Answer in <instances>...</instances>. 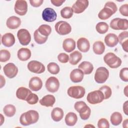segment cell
Instances as JSON below:
<instances>
[{
	"label": "cell",
	"mask_w": 128,
	"mask_h": 128,
	"mask_svg": "<svg viewBox=\"0 0 128 128\" xmlns=\"http://www.w3.org/2000/svg\"><path fill=\"white\" fill-rule=\"evenodd\" d=\"M63 110L58 107L54 108L51 112V117L52 120L54 122H59L62 120L64 117Z\"/></svg>",
	"instance_id": "83f0119b"
},
{
	"label": "cell",
	"mask_w": 128,
	"mask_h": 128,
	"mask_svg": "<svg viewBox=\"0 0 128 128\" xmlns=\"http://www.w3.org/2000/svg\"><path fill=\"white\" fill-rule=\"evenodd\" d=\"M78 68L82 71L84 74H90L94 70L92 64L87 61H84L81 62L78 65Z\"/></svg>",
	"instance_id": "484cf974"
},
{
	"label": "cell",
	"mask_w": 128,
	"mask_h": 128,
	"mask_svg": "<svg viewBox=\"0 0 128 128\" xmlns=\"http://www.w3.org/2000/svg\"><path fill=\"white\" fill-rule=\"evenodd\" d=\"M67 93L70 97L79 99L84 97L86 93V90L85 88L82 86H72L68 88Z\"/></svg>",
	"instance_id": "277c9868"
},
{
	"label": "cell",
	"mask_w": 128,
	"mask_h": 128,
	"mask_svg": "<svg viewBox=\"0 0 128 128\" xmlns=\"http://www.w3.org/2000/svg\"><path fill=\"white\" fill-rule=\"evenodd\" d=\"M120 79L124 82H128V68H122L120 72Z\"/></svg>",
	"instance_id": "7bdbcfd3"
},
{
	"label": "cell",
	"mask_w": 128,
	"mask_h": 128,
	"mask_svg": "<svg viewBox=\"0 0 128 128\" xmlns=\"http://www.w3.org/2000/svg\"><path fill=\"white\" fill-rule=\"evenodd\" d=\"M34 41L39 44H42L44 43H45L47 40L48 37L42 35L38 30H36L34 33Z\"/></svg>",
	"instance_id": "e575fe53"
},
{
	"label": "cell",
	"mask_w": 128,
	"mask_h": 128,
	"mask_svg": "<svg viewBox=\"0 0 128 128\" xmlns=\"http://www.w3.org/2000/svg\"><path fill=\"white\" fill-rule=\"evenodd\" d=\"M75 110L79 113L80 118L83 120H88L90 115L91 110L86 103L83 101H78L74 105Z\"/></svg>",
	"instance_id": "7a4b0ae2"
},
{
	"label": "cell",
	"mask_w": 128,
	"mask_h": 128,
	"mask_svg": "<svg viewBox=\"0 0 128 128\" xmlns=\"http://www.w3.org/2000/svg\"><path fill=\"white\" fill-rule=\"evenodd\" d=\"M96 30L100 34H104L108 30V26L105 22H99L96 26Z\"/></svg>",
	"instance_id": "74e56055"
},
{
	"label": "cell",
	"mask_w": 128,
	"mask_h": 128,
	"mask_svg": "<svg viewBox=\"0 0 128 128\" xmlns=\"http://www.w3.org/2000/svg\"><path fill=\"white\" fill-rule=\"evenodd\" d=\"M21 24L20 19L16 16L9 17L6 22V25L10 29L14 30L18 28Z\"/></svg>",
	"instance_id": "d6986e66"
},
{
	"label": "cell",
	"mask_w": 128,
	"mask_h": 128,
	"mask_svg": "<svg viewBox=\"0 0 128 128\" xmlns=\"http://www.w3.org/2000/svg\"><path fill=\"white\" fill-rule=\"evenodd\" d=\"M56 32L62 36H64L70 34L72 31L70 25L66 22L60 20L57 22L54 26Z\"/></svg>",
	"instance_id": "ba28073f"
},
{
	"label": "cell",
	"mask_w": 128,
	"mask_h": 128,
	"mask_svg": "<svg viewBox=\"0 0 128 128\" xmlns=\"http://www.w3.org/2000/svg\"><path fill=\"white\" fill-rule=\"evenodd\" d=\"M88 6V1L87 0H76L72 5V9L74 12L80 14L84 12Z\"/></svg>",
	"instance_id": "9a60e30c"
},
{
	"label": "cell",
	"mask_w": 128,
	"mask_h": 128,
	"mask_svg": "<svg viewBox=\"0 0 128 128\" xmlns=\"http://www.w3.org/2000/svg\"><path fill=\"white\" fill-rule=\"evenodd\" d=\"M14 10L20 16L25 15L28 11L27 2L24 0H18L16 2Z\"/></svg>",
	"instance_id": "5bb4252c"
},
{
	"label": "cell",
	"mask_w": 128,
	"mask_h": 128,
	"mask_svg": "<svg viewBox=\"0 0 128 128\" xmlns=\"http://www.w3.org/2000/svg\"><path fill=\"white\" fill-rule=\"evenodd\" d=\"M62 48L66 52H70L76 48V42L72 38H66L63 41Z\"/></svg>",
	"instance_id": "cb8c5ba5"
},
{
	"label": "cell",
	"mask_w": 128,
	"mask_h": 128,
	"mask_svg": "<svg viewBox=\"0 0 128 128\" xmlns=\"http://www.w3.org/2000/svg\"><path fill=\"white\" fill-rule=\"evenodd\" d=\"M110 26L112 29L114 30H127L128 28V20L118 18H115L110 21Z\"/></svg>",
	"instance_id": "52a82bcc"
},
{
	"label": "cell",
	"mask_w": 128,
	"mask_h": 128,
	"mask_svg": "<svg viewBox=\"0 0 128 128\" xmlns=\"http://www.w3.org/2000/svg\"><path fill=\"white\" fill-rule=\"evenodd\" d=\"M26 100L30 104H34L38 102V97L36 94L31 92L28 96Z\"/></svg>",
	"instance_id": "b9f144b4"
},
{
	"label": "cell",
	"mask_w": 128,
	"mask_h": 128,
	"mask_svg": "<svg viewBox=\"0 0 128 128\" xmlns=\"http://www.w3.org/2000/svg\"><path fill=\"white\" fill-rule=\"evenodd\" d=\"M45 86L48 92L54 93L58 90L60 87V82L56 78L50 76L46 80Z\"/></svg>",
	"instance_id": "30bf717a"
},
{
	"label": "cell",
	"mask_w": 128,
	"mask_h": 128,
	"mask_svg": "<svg viewBox=\"0 0 128 128\" xmlns=\"http://www.w3.org/2000/svg\"><path fill=\"white\" fill-rule=\"evenodd\" d=\"M58 61L63 64H65L69 61V56L66 53H60L58 56Z\"/></svg>",
	"instance_id": "f6af8a7d"
},
{
	"label": "cell",
	"mask_w": 128,
	"mask_h": 128,
	"mask_svg": "<svg viewBox=\"0 0 128 128\" xmlns=\"http://www.w3.org/2000/svg\"><path fill=\"white\" fill-rule=\"evenodd\" d=\"M28 70L35 74H42L45 71V67L44 65L40 62L37 60L30 61L27 66Z\"/></svg>",
	"instance_id": "8fae6325"
},
{
	"label": "cell",
	"mask_w": 128,
	"mask_h": 128,
	"mask_svg": "<svg viewBox=\"0 0 128 128\" xmlns=\"http://www.w3.org/2000/svg\"><path fill=\"white\" fill-rule=\"evenodd\" d=\"M28 86L30 88L32 91H38L40 90L42 86V80L39 77H32L30 80Z\"/></svg>",
	"instance_id": "2e32d148"
},
{
	"label": "cell",
	"mask_w": 128,
	"mask_h": 128,
	"mask_svg": "<svg viewBox=\"0 0 128 128\" xmlns=\"http://www.w3.org/2000/svg\"><path fill=\"white\" fill-rule=\"evenodd\" d=\"M122 114L119 112H113L111 116L110 120L112 124L114 126H118L122 122Z\"/></svg>",
	"instance_id": "d6a6232c"
},
{
	"label": "cell",
	"mask_w": 128,
	"mask_h": 128,
	"mask_svg": "<svg viewBox=\"0 0 128 128\" xmlns=\"http://www.w3.org/2000/svg\"><path fill=\"white\" fill-rule=\"evenodd\" d=\"M122 126L124 128H128V119H126L122 123Z\"/></svg>",
	"instance_id": "f5cc1de1"
},
{
	"label": "cell",
	"mask_w": 128,
	"mask_h": 128,
	"mask_svg": "<svg viewBox=\"0 0 128 128\" xmlns=\"http://www.w3.org/2000/svg\"><path fill=\"white\" fill-rule=\"evenodd\" d=\"M104 6H107L108 8H110L114 12V13H116V12L118 10V8L117 6L116 5V4L112 2H108L106 3Z\"/></svg>",
	"instance_id": "7dc6e473"
},
{
	"label": "cell",
	"mask_w": 128,
	"mask_h": 128,
	"mask_svg": "<svg viewBox=\"0 0 128 128\" xmlns=\"http://www.w3.org/2000/svg\"><path fill=\"white\" fill-rule=\"evenodd\" d=\"M38 118L39 114L37 111L29 110L21 114L20 122L22 125L27 126L36 123Z\"/></svg>",
	"instance_id": "6da1fadb"
},
{
	"label": "cell",
	"mask_w": 128,
	"mask_h": 128,
	"mask_svg": "<svg viewBox=\"0 0 128 128\" xmlns=\"http://www.w3.org/2000/svg\"><path fill=\"white\" fill-rule=\"evenodd\" d=\"M3 111L4 114L8 117L13 116L16 112V107L12 104H7L3 108Z\"/></svg>",
	"instance_id": "836d02e7"
},
{
	"label": "cell",
	"mask_w": 128,
	"mask_h": 128,
	"mask_svg": "<svg viewBox=\"0 0 128 128\" xmlns=\"http://www.w3.org/2000/svg\"><path fill=\"white\" fill-rule=\"evenodd\" d=\"M0 88H2L3 86H4L5 83H6V80H5V78L3 77V76L2 75H0Z\"/></svg>",
	"instance_id": "816d5d0a"
},
{
	"label": "cell",
	"mask_w": 128,
	"mask_h": 128,
	"mask_svg": "<svg viewBox=\"0 0 128 128\" xmlns=\"http://www.w3.org/2000/svg\"><path fill=\"white\" fill-rule=\"evenodd\" d=\"M56 102L55 97L52 94H47L44 96L39 101L40 104L46 107H52Z\"/></svg>",
	"instance_id": "7402d4cb"
},
{
	"label": "cell",
	"mask_w": 128,
	"mask_h": 128,
	"mask_svg": "<svg viewBox=\"0 0 128 128\" xmlns=\"http://www.w3.org/2000/svg\"><path fill=\"white\" fill-rule=\"evenodd\" d=\"M78 48L82 52H86L90 48V44L88 40L85 38H78L76 42Z\"/></svg>",
	"instance_id": "ac0fdd59"
},
{
	"label": "cell",
	"mask_w": 128,
	"mask_h": 128,
	"mask_svg": "<svg viewBox=\"0 0 128 128\" xmlns=\"http://www.w3.org/2000/svg\"><path fill=\"white\" fill-rule=\"evenodd\" d=\"M86 100L90 104H95L102 102L104 100V96L102 91L98 90L89 92L87 95Z\"/></svg>",
	"instance_id": "8992f818"
},
{
	"label": "cell",
	"mask_w": 128,
	"mask_h": 128,
	"mask_svg": "<svg viewBox=\"0 0 128 128\" xmlns=\"http://www.w3.org/2000/svg\"><path fill=\"white\" fill-rule=\"evenodd\" d=\"M124 112L126 115H128V102L126 101L123 104Z\"/></svg>",
	"instance_id": "f907efd6"
},
{
	"label": "cell",
	"mask_w": 128,
	"mask_h": 128,
	"mask_svg": "<svg viewBox=\"0 0 128 128\" xmlns=\"http://www.w3.org/2000/svg\"><path fill=\"white\" fill-rule=\"evenodd\" d=\"M99 90L102 91V92L104 96V100L109 98L112 96V90L108 86L104 85L101 86L99 88Z\"/></svg>",
	"instance_id": "ab89813d"
},
{
	"label": "cell",
	"mask_w": 128,
	"mask_h": 128,
	"mask_svg": "<svg viewBox=\"0 0 128 128\" xmlns=\"http://www.w3.org/2000/svg\"><path fill=\"white\" fill-rule=\"evenodd\" d=\"M17 37L20 43L22 46H26L31 40V36L29 32L24 28H22L18 30Z\"/></svg>",
	"instance_id": "9c48e42d"
},
{
	"label": "cell",
	"mask_w": 128,
	"mask_h": 128,
	"mask_svg": "<svg viewBox=\"0 0 128 128\" xmlns=\"http://www.w3.org/2000/svg\"><path fill=\"white\" fill-rule=\"evenodd\" d=\"M15 40L14 35L10 32L6 33L2 37V42L6 47L9 48L12 46L15 43Z\"/></svg>",
	"instance_id": "e0dca14e"
},
{
	"label": "cell",
	"mask_w": 128,
	"mask_h": 128,
	"mask_svg": "<svg viewBox=\"0 0 128 128\" xmlns=\"http://www.w3.org/2000/svg\"><path fill=\"white\" fill-rule=\"evenodd\" d=\"M31 92V90L28 88L22 86L18 88L16 90V96L20 100H26L28 96Z\"/></svg>",
	"instance_id": "4316f807"
},
{
	"label": "cell",
	"mask_w": 128,
	"mask_h": 128,
	"mask_svg": "<svg viewBox=\"0 0 128 128\" xmlns=\"http://www.w3.org/2000/svg\"><path fill=\"white\" fill-rule=\"evenodd\" d=\"M109 76V72L105 67L98 68L94 74V80L98 84H103L106 82Z\"/></svg>",
	"instance_id": "5b68a950"
},
{
	"label": "cell",
	"mask_w": 128,
	"mask_h": 128,
	"mask_svg": "<svg viewBox=\"0 0 128 128\" xmlns=\"http://www.w3.org/2000/svg\"><path fill=\"white\" fill-rule=\"evenodd\" d=\"M98 128H108L110 124L106 118H101L98 122Z\"/></svg>",
	"instance_id": "ee69618b"
},
{
	"label": "cell",
	"mask_w": 128,
	"mask_h": 128,
	"mask_svg": "<svg viewBox=\"0 0 128 128\" xmlns=\"http://www.w3.org/2000/svg\"><path fill=\"white\" fill-rule=\"evenodd\" d=\"M42 19L47 22H52L56 20L57 14L55 10L50 8H44L42 12Z\"/></svg>",
	"instance_id": "4fadbf2b"
},
{
	"label": "cell",
	"mask_w": 128,
	"mask_h": 128,
	"mask_svg": "<svg viewBox=\"0 0 128 128\" xmlns=\"http://www.w3.org/2000/svg\"><path fill=\"white\" fill-rule=\"evenodd\" d=\"M10 54L6 50H0V61L1 62H6L10 60Z\"/></svg>",
	"instance_id": "60d3db41"
},
{
	"label": "cell",
	"mask_w": 128,
	"mask_h": 128,
	"mask_svg": "<svg viewBox=\"0 0 128 128\" xmlns=\"http://www.w3.org/2000/svg\"><path fill=\"white\" fill-rule=\"evenodd\" d=\"M84 76V74L82 70L79 68L73 70L70 73V80L74 83L80 82L82 81Z\"/></svg>",
	"instance_id": "ffe728a7"
},
{
	"label": "cell",
	"mask_w": 128,
	"mask_h": 128,
	"mask_svg": "<svg viewBox=\"0 0 128 128\" xmlns=\"http://www.w3.org/2000/svg\"><path fill=\"white\" fill-rule=\"evenodd\" d=\"M118 42L122 45V49L126 52L128 50V31H124L120 33L118 36Z\"/></svg>",
	"instance_id": "603a6c76"
},
{
	"label": "cell",
	"mask_w": 128,
	"mask_h": 128,
	"mask_svg": "<svg viewBox=\"0 0 128 128\" xmlns=\"http://www.w3.org/2000/svg\"><path fill=\"white\" fill-rule=\"evenodd\" d=\"M92 50L96 54H102L105 50V46L102 41L98 40L94 42L92 46Z\"/></svg>",
	"instance_id": "1f68e13d"
},
{
	"label": "cell",
	"mask_w": 128,
	"mask_h": 128,
	"mask_svg": "<svg viewBox=\"0 0 128 128\" xmlns=\"http://www.w3.org/2000/svg\"><path fill=\"white\" fill-rule=\"evenodd\" d=\"M73 10L70 6H66L60 10V15L62 18L68 19L73 16Z\"/></svg>",
	"instance_id": "d590c367"
},
{
	"label": "cell",
	"mask_w": 128,
	"mask_h": 128,
	"mask_svg": "<svg viewBox=\"0 0 128 128\" xmlns=\"http://www.w3.org/2000/svg\"><path fill=\"white\" fill-rule=\"evenodd\" d=\"M43 2H44L43 0H30V2L31 6L35 8H37L41 6L42 4L43 3Z\"/></svg>",
	"instance_id": "c3c4849f"
},
{
	"label": "cell",
	"mask_w": 128,
	"mask_h": 128,
	"mask_svg": "<svg viewBox=\"0 0 128 128\" xmlns=\"http://www.w3.org/2000/svg\"><path fill=\"white\" fill-rule=\"evenodd\" d=\"M128 86H126L125 87L124 89V94H125V96H126V97L128 96Z\"/></svg>",
	"instance_id": "db71d44e"
},
{
	"label": "cell",
	"mask_w": 128,
	"mask_h": 128,
	"mask_svg": "<svg viewBox=\"0 0 128 128\" xmlns=\"http://www.w3.org/2000/svg\"><path fill=\"white\" fill-rule=\"evenodd\" d=\"M69 56V62L72 65H76L82 58V54L78 50L72 52Z\"/></svg>",
	"instance_id": "4dcf8cb0"
},
{
	"label": "cell",
	"mask_w": 128,
	"mask_h": 128,
	"mask_svg": "<svg viewBox=\"0 0 128 128\" xmlns=\"http://www.w3.org/2000/svg\"><path fill=\"white\" fill-rule=\"evenodd\" d=\"M18 59L21 61H26L31 56V52L28 48H20L17 54Z\"/></svg>",
	"instance_id": "d4e9b609"
},
{
	"label": "cell",
	"mask_w": 128,
	"mask_h": 128,
	"mask_svg": "<svg viewBox=\"0 0 128 128\" xmlns=\"http://www.w3.org/2000/svg\"><path fill=\"white\" fill-rule=\"evenodd\" d=\"M104 42L106 45L110 48H112L116 46L118 42V39L114 34L110 33L106 35L104 38Z\"/></svg>",
	"instance_id": "44dd1931"
},
{
	"label": "cell",
	"mask_w": 128,
	"mask_h": 128,
	"mask_svg": "<svg viewBox=\"0 0 128 128\" xmlns=\"http://www.w3.org/2000/svg\"><path fill=\"white\" fill-rule=\"evenodd\" d=\"M65 1V0H50L51 3L56 6H62Z\"/></svg>",
	"instance_id": "681fc988"
},
{
	"label": "cell",
	"mask_w": 128,
	"mask_h": 128,
	"mask_svg": "<svg viewBox=\"0 0 128 128\" xmlns=\"http://www.w3.org/2000/svg\"><path fill=\"white\" fill-rule=\"evenodd\" d=\"M38 30L42 35L48 37L52 32V28L48 24L40 25L38 27Z\"/></svg>",
	"instance_id": "8d00e7d4"
},
{
	"label": "cell",
	"mask_w": 128,
	"mask_h": 128,
	"mask_svg": "<svg viewBox=\"0 0 128 128\" xmlns=\"http://www.w3.org/2000/svg\"><path fill=\"white\" fill-rule=\"evenodd\" d=\"M113 14H114V13L110 8L104 6V8L99 12L98 17L100 20H105L110 18Z\"/></svg>",
	"instance_id": "f546056e"
},
{
	"label": "cell",
	"mask_w": 128,
	"mask_h": 128,
	"mask_svg": "<svg viewBox=\"0 0 128 128\" xmlns=\"http://www.w3.org/2000/svg\"><path fill=\"white\" fill-rule=\"evenodd\" d=\"M47 68L48 72L52 74H58L60 70L58 65L54 62H50L47 65Z\"/></svg>",
	"instance_id": "f35d334b"
},
{
	"label": "cell",
	"mask_w": 128,
	"mask_h": 128,
	"mask_svg": "<svg viewBox=\"0 0 128 128\" xmlns=\"http://www.w3.org/2000/svg\"><path fill=\"white\" fill-rule=\"evenodd\" d=\"M104 62L112 68H116L122 64L121 59L113 52H108L104 57Z\"/></svg>",
	"instance_id": "3957f363"
},
{
	"label": "cell",
	"mask_w": 128,
	"mask_h": 128,
	"mask_svg": "<svg viewBox=\"0 0 128 128\" xmlns=\"http://www.w3.org/2000/svg\"><path fill=\"white\" fill-rule=\"evenodd\" d=\"M0 117H1V123H0V126H1V125H2V123H3V122H4V118L3 117V116H2V114H0Z\"/></svg>",
	"instance_id": "11a10c76"
},
{
	"label": "cell",
	"mask_w": 128,
	"mask_h": 128,
	"mask_svg": "<svg viewBox=\"0 0 128 128\" xmlns=\"http://www.w3.org/2000/svg\"><path fill=\"white\" fill-rule=\"evenodd\" d=\"M64 120L67 126H72L76 124L78 120V117L75 113L73 112H69L66 116Z\"/></svg>",
	"instance_id": "f1b7e54d"
},
{
	"label": "cell",
	"mask_w": 128,
	"mask_h": 128,
	"mask_svg": "<svg viewBox=\"0 0 128 128\" xmlns=\"http://www.w3.org/2000/svg\"><path fill=\"white\" fill-rule=\"evenodd\" d=\"M120 12L124 16H128V4H122L119 8Z\"/></svg>",
	"instance_id": "bcb514c9"
},
{
	"label": "cell",
	"mask_w": 128,
	"mask_h": 128,
	"mask_svg": "<svg viewBox=\"0 0 128 128\" xmlns=\"http://www.w3.org/2000/svg\"><path fill=\"white\" fill-rule=\"evenodd\" d=\"M3 70L5 75L10 78H14L18 72L17 66L12 62H9L6 64L3 68Z\"/></svg>",
	"instance_id": "7c38bea8"
}]
</instances>
